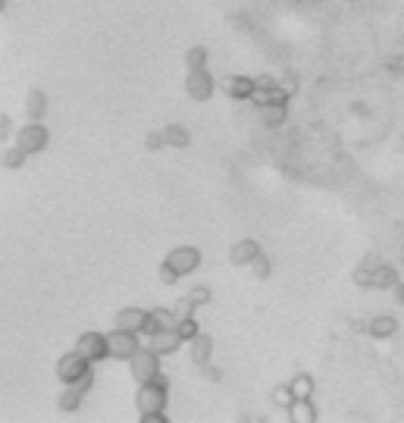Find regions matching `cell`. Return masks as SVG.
I'll return each mask as SVG.
<instances>
[{"label": "cell", "instance_id": "obj_27", "mask_svg": "<svg viewBox=\"0 0 404 423\" xmlns=\"http://www.w3.org/2000/svg\"><path fill=\"white\" fill-rule=\"evenodd\" d=\"M294 401V395H292V386H276L273 389V405L279 411H288V405Z\"/></svg>", "mask_w": 404, "mask_h": 423}, {"label": "cell", "instance_id": "obj_9", "mask_svg": "<svg viewBox=\"0 0 404 423\" xmlns=\"http://www.w3.org/2000/svg\"><path fill=\"white\" fill-rule=\"evenodd\" d=\"M147 345H151L160 357H169V355H176V351L182 348L185 339L176 333V326H173V329H160V333H154L151 339H147Z\"/></svg>", "mask_w": 404, "mask_h": 423}, {"label": "cell", "instance_id": "obj_28", "mask_svg": "<svg viewBox=\"0 0 404 423\" xmlns=\"http://www.w3.org/2000/svg\"><path fill=\"white\" fill-rule=\"evenodd\" d=\"M254 82H257V79H254ZM270 88H273V85H260L257 82V85H254V91H251L248 101L257 107V110H260V107H266V104H270Z\"/></svg>", "mask_w": 404, "mask_h": 423}, {"label": "cell", "instance_id": "obj_14", "mask_svg": "<svg viewBox=\"0 0 404 423\" xmlns=\"http://www.w3.org/2000/svg\"><path fill=\"white\" fill-rule=\"evenodd\" d=\"M47 116V94L41 88H31L25 94V119L29 123H41Z\"/></svg>", "mask_w": 404, "mask_h": 423}, {"label": "cell", "instance_id": "obj_7", "mask_svg": "<svg viewBox=\"0 0 404 423\" xmlns=\"http://www.w3.org/2000/svg\"><path fill=\"white\" fill-rule=\"evenodd\" d=\"M107 345H110V357H116V361H129V357L141 348L138 333H129V329H113V333H107Z\"/></svg>", "mask_w": 404, "mask_h": 423}, {"label": "cell", "instance_id": "obj_1", "mask_svg": "<svg viewBox=\"0 0 404 423\" xmlns=\"http://www.w3.org/2000/svg\"><path fill=\"white\" fill-rule=\"evenodd\" d=\"M166 392H169V379L163 373H157L151 383H138V392H135V408L138 414H157V411H166Z\"/></svg>", "mask_w": 404, "mask_h": 423}, {"label": "cell", "instance_id": "obj_2", "mask_svg": "<svg viewBox=\"0 0 404 423\" xmlns=\"http://www.w3.org/2000/svg\"><path fill=\"white\" fill-rule=\"evenodd\" d=\"M129 370L138 383H151V379L160 373V355H157L151 345H141L132 357H129Z\"/></svg>", "mask_w": 404, "mask_h": 423}, {"label": "cell", "instance_id": "obj_19", "mask_svg": "<svg viewBox=\"0 0 404 423\" xmlns=\"http://www.w3.org/2000/svg\"><path fill=\"white\" fill-rule=\"evenodd\" d=\"M260 123H264V129H279L282 123H286V107L282 104L260 107Z\"/></svg>", "mask_w": 404, "mask_h": 423}, {"label": "cell", "instance_id": "obj_26", "mask_svg": "<svg viewBox=\"0 0 404 423\" xmlns=\"http://www.w3.org/2000/svg\"><path fill=\"white\" fill-rule=\"evenodd\" d=\"M176 333H179V335H182V339H185V342H188V339H194V335H198V333H201V326H198V320H194V317H182V320H176Z\"/></svg>", "mask_w": 404, "mask_h": 423}, {"label": "cell", "instance_id": "obj_11", "mask_svg": "<svg viewBox=\"0 0 404 423\" xmlns=\"http://www.w3.org/2000/svg\"><path fill=\"white\" fill-rule=\"evenodd\" d=\"M185 345H188V357H191V364H194V367L210 364V355H214V339H210L207 333H198L194 339L185 342Z\"/></svg>", "mask_w": 404, "mask_h": 423}, {"label": "cell", "instance_id": "obj_31", "mask_svg": "<svg viewBox=\"0 0 404 423\" xmlns=\"http://www.w3.org/2000/svg\"><path fill=\"white\" fill-rule=\"evenodd\" d=\"M188 298H191V305H194V307L207 305V301H210V289H207V285H194V289L188 292Z\"/></svg>", "mask_w": 404, "mask_h": 423}, {"label": "cell", "instance_id": "obj_4", "mask_svg": "<svg viewBox=\"0 0 404 423\" xmlns=\"http://www.w3.org/2000/svg\"><path fill=\"white\" fill-rule=\"evenodd\" d=\"M216 91V82L214 75L204 69H188V75H185V94L191 97V101H198V104H204V101H210Z\"/></svg>", "mask_w": 404, "mask_h": 423}, {"label": "cell", "instance_id": "obj_3", "mask_svg": "<svg viewBox=\"0 0 404 423\" xmlns=\"http://www.w3.org/2000/svg\"><path fill=\"white\" fill-rule=\"evenodd\" d=\"M91 370V361L85 355H81L79 348H73V351H66V355L60 357L57 361V376H60V383H66V386H73V383H79L85 373Z\"/></svg>", "mask_w": 404, "mask_h": 423}, {"label": "cell", "instance_id": "obj_6", "mask_svg": "<svg viewBox=\"0 0 404 423\" xmlns=\"http://www.w3.org/2000/svg\"><path fill=\"white\" fill-rule=\"evenodd\" d=\"M201 260H204V254H201L194 245H179V248H173V251L166 254L163 264H169L179 276H191L194 270L201 267Z\"/></svg>", "mask_w": 404, "mask_h": 423}, {"label": "cell", "instance_id": "obj_20", "mask_svg": "<svg viewBox=\"0 0 404 423\" xmlns=\"http://www.w3.org/2000/svg\"><path fill=\"white\" fill-rule=\"evenodd\" d=\"M207 60H210V53H207L204 44H194L185 51V69H204Z\"/></svg>", "mask_w": 404, "mask_h": 423}, {"label": "cell", "instance_id": "obj_35", "mask_svg": "<svg viewBox=\"0 0 404 423\" xmlns=\"http://www.w3.org/2000/svg\"><path fill=\"white\" fill-rule=\"evenodd\" d=\"M7 3H10V0H0V13H3V10H7Z\"/></svg>", "mask_w": 404, "mask_h": 423}, {"label": "cell", "instance_id": "obj_22", "mask_svg": "<svg viewBox=\"0 0 404 423\" xmlns=\"http://www.w3.org/2000/svg\"><path fill=\"white\" fill-rule=\"evenodd\" d=\"M270 273H273V260L260 251L257 257L251 260V276H254V279H270Z\"/></svg>", "mask_w": 404, "mask_h": 423}, {"label": "cell", "instance_id": "obj_18", "mask_svg": "<svg viewBox=\"0 0 404 423\" xmlns=\"http://www.w3.org/2000/svg\"><path fill=\"white\" fill-rule=\"evenodd\" d=\"M370 335L373 339H389V335H395L398 333V320L395 317H389V313H382V317H373L370 320Z\"/></svg>", "mask_w": 404, "mask_h": 423}, {"label": "cell", "instance_id": "obj_24", "mask_svg": "<svg viewBox=\"0 0 404 423\" xmlns=\"http://www.w3.org/2000/svg\"><path fill=\"white\" fill-rule=\"evenodd\" d=\"M25 160H29V154H25L19 144H13V148L3 151V166H7V170H19Z\"/></svg>", "mask_w": 404, "mask_h": 423}, {"label": "cell", "instance_id": "obj_25", "mask_svg": "<svg viewBox=\"0 0 404 423\" xmlns=\"http://www.w3.org/2000/svg\"><path fill=\"white\" fill-rule=\"evenodd\" d=\"M147 313L160 323V329H173V326H176V311H173V307H154V311H147Z\"/></svg>", "mask_w": 404, "mask_h": 423}, {"label": "cell", "instance_id": "obj_13", "mask_svg": "<svg viewBox=\"0 0 404 423\" xmlns=\"http://www.w3.org/2000/svg\"><path fill=\"white\" fill-rule=\"evenodd\" d=\"M254 85L257 82L248 79V75H226V79H223V91H226L229 97H236V101H248Z\"/></svg>", "mask_w": 404, "mask_h": 423}, {"label": "cell", "instance_id": "obj_29", "mask_svg": "<svg viewBox=\"0 0 404 423\" xmlns=\"http://www.w3.org/2000/svg\"><path fill=\"white\" fill-rule=\"evenodd\" d=\"M157 276H160L163 285H176V282L182 279V276H179L173 267H169V264H160V267H157Z\"/></svg>", "mask_w": 404, "mask_h": 423}, {"label": "cell", "instance_id": "obj_17", "mask_svg": "<svg viewBox=\"0 0 404 423\" xmlns=\"http://www.w3.org/2000/svg\"><path fill=\"white\" fill-rule=\"evenodd\" d=\"M160 132H163L166 148H188V144H191V132L185 126H179V123H169V126L160 129Z\"/></svg>", "mask_w": 404, "mask_h": 423}, {"label": "cell", "instance_id": "obj_16", "mask_svg": "<svg viewBox=\"0 0 404 423\" xmlns=\"http://www.w3.org/2000/svg\"><path fill=\"white\" fill-rule=\"evenodd\" d=\"M286 414H288V420H294V423H314L316 420V408L310 405V398H294Z\"/></svg>", "mask_w": 404, "mask_h": 423}, {"label": "cell", "instance_id": "obj_10", "mask_svg": "<svg viewBox=\"0 0 404 423\" xmlns=\"http://www.w3.org/2000/svg\"><path fill=\"white\" fill-rule=\"evenodd\" d=\"M260 254V242L257 238H242L229 248V264L232 267H251V260Z\"/></svg>", "mask_w": 404, "mask_h": 423}, {"label": "cell", "instance_id": "obj_12", "mask_svg": "<svg viewBox=\"0 0 404 423\" xmlns=\"http://www.w3.org/2000/svg\"><path fill=\"white\" fill-rule=\"evenodd\" d=\"M144 320H147V311H141V307H123V311H116L113 323H116V329H129V333H138L141 335Z\"/></svg>", "mask_w": 404, "mask_h": 423}, {"label": "cell", "instance_id": "obj_21", "mask_svg": "<svg viewBox=\"0 0 404 423\" xmlns=\"http://www.w3.org/2000/svg\"><path fill=\"white\" fill-rule=\"evenodd\" d=\"M288 386H292L294 398H310V395H314V376H307V373H298V376H294Z\"/></svg>", "mask_w": 404, "mask_h": 423}, {"label": "cell", "instance_id": "obj_8", "mask_svg": "<svg viewBox=\"0 0 404 423\" xmlns=\"http://www.w3.org/2000/svg\"><path fill=\"white\" fill-rule=\"evenodd\" d=\"M75 348L88 357L91 364H101L103 357H110V345H107V335L103 333H81Z\"/></svg>", "mask_w": 404, "mask_h": 423}, {"label": "cell", "instance_id": "obj_34", "mask_svg": "<svg viewBox=\"0 0 404 423\" xmlns=\"http://www.w3.org/2000/svg\"><path fill=\"white\" fill-rule=\"evenodd\" d=\"M141 420H144V423H169L163 411H157V414H144V417H141Z\"/></svg>", "mask_w": 404, "mask_h": 423}, {"label": "cell", "instance_id": "obj_33", "mask_svg": "<svg viewBox=\"0 0 404 423\" xmlns=\"http://www.w3.org/2000/svg\"><path fill=\"white\" fill-rule=\"evenodd\" d=\"M10 132H13V123H10L7 113H0V141H7Z\"/></svg>", "mask_w": 404, "mask_h": 423}, {"label": "cell", "instance_id": "obj_30", "mask_svg": "<svg viewBox=\"0 0 404 423\" xmlns=\"http://www.w3.org/2000/svg\"><path fill=\"white\" fill-rule=\"evenodd\" d=\"M173 311H176V320H182V317H194V305H191V298H188V295L179 298Z\"/></svg>", "mask_w": 404, "mask_h": 423}, {"label": "cell", "instance_id": "obj_23", "mask_svg": "<svg viewBox=\"0 0 404 423\" xmlns=\"http://www.w3.org/2000/svg\"><path fill=\"white\" fill-rule=\"evenodd\" d=\"M395 279H398V273L392 267H376L367 285H379V289H386V285H395Z\"/></svg>", "mask_w": 404, "mask_h": 423}, {"label": "cell", "instance_id": "obj_5", "mask_svg": "<svg viewBox=\"0 0 404 423\" xmlns=\"http://www.w3.org/2000/svg\"><path fill=\"white\" fill-rule=\"evenodd\" d=\"M16 144L25 151V154H41V151L51 144V132H47L41 123H25L19 132H16Z\"/></svg>", "mask_w": 404, "mask_h": 423}, {"label": "cell", "instance_id": "obj_15", "mask_svg": "<svg viewBox=\"0 0 404 423\" xmlns=\"http://www.w3.org/2000/svg\"><path fill=\"white\" fill-rule=\"evenodd\" d=\"M85 395H88V392H85V389H79V386L73 383V386H66L63 392H60L57 408L63 411V414H75V411L81 408V398H85Z\"/></svg>", "mask_w": 404, "mask_h": 423}, {"label": "cell", "instance_id": "obj_32", "mask_svg": "<svg viewBox=\"0 0 404 423\" xmlns=\"http://www.w3.org/2000/svg\"><path fill=\"white\" fill-rule=\"evenodd\" d=\"M166 141H163V132H147L144 135V151H163Z\"/></svg>", "mask_w": 404, "mask_h": 423}]
</instances>
